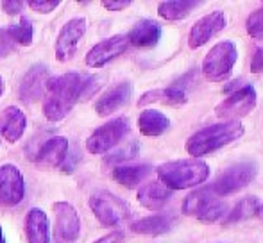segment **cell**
Listing matches in <instances>:
<instances>
[{
    "label": "cell",
    "mask_w": 263,
    "mask_h": 243,
    "mask_svg": "<svg viewBox=\"0 0 263 243\" xmlns=\"http://www.w3.org/2000/svg\"><path fill=\"white\" fill-rule=\"evenodd\" d=\"M228 206L220 200L215 193H211L210 188H199L194 190L183 202V213L186 216H194L202 224H215L218 220H224Z\"/></svg>",
    "instance_id": "277c9868"
},
{
    "label": "cell",
    "mask_w": 263,
    "mask_h": 243,
    "mask_svg": "<svg viewBox=\"0 0 263 243\" xmlns=\"http://www.w3.org/2000/svg\"><path fill=\"white\" fill-rule=\"evenodd\" d=\"M201 0H166L158 6V14L163 20L168 22H177L188 18L199 6Z\"/></svg>",
    "instance_id": "484cf974"
},
{
    "label": "cell",
    "mask_w": 263,
    "mask_h": 243,
    "mask_svg": "<svg viewBox=\"0 0 263 243\" xmlns=\"http://www.w3.org/2000/svg\"><path fill=\"white\" fill-rule=\"evenodd\" d=\"M256 100L258 95L253 84H243L215 108V115L224 121H240V118L247 116L256 108Z\"/></svg>",
    "instance_id": "ba28073f"
},
{
    "label": "cell",
    "mask_w": 263,
    "mask_h": 243,
    "mask_svg": "<svg viewBox=\"0 0 263 243\" xmlns=\"http://www.w3.org/2000/svg\"><path fill=\"white\" fill-rule=\"evenodd\" d=\"M256 216H258V218H260V220H263V206H260V208H258Z\"/></svg>",
    "instance_id": "8d00e7d4"
},
{
    "label": "cell",
    "mask_w": 263,
    "mask_h": 243,
    "mask_svg": "<svg viewBox=\"0 0 263 243\" xmlns=\"http://www.w3.org/2000/svg\"><path fill=\"white\" fill-rule=\"evenodd\" d=\"M4 88H6V84H4V79L0 77V97H2V93H4Z\"/></svg>",
    "instance_id": "74e56055"
},
{
    "label": "cell",
    "mask_w": 263,
    "mask_h": 243,
    "mask_svg": "<svg viewBox=\"0 0 263 243\" xmlns=\"http://www.w3.org/2000/svg\"><path fill=\"white\" fill-rule=\"evenodd\" d=\"M0 243H6V236H4V231H2V227H0Z\"/></svg>",
    "instance_id": "f35d334b"
},
{
    "label": "cell",
    "mask_w": 263,
    "mask_h": 243,
    "mask_svg": "<svg viewBox=\"0 0 263 243\" xmlns=\"http://www.w3.org/2000/svg\"><path fill=\"white\" fill-rule=\"evenodd\" d=\"M176 224L172 215H153L145 218L136 220L131 224V231L136 234H147V236H159V234L168 233Z\"/></svg>",
    "instance_id": "cb8c5ba5"
},
{
    "label": "cell",
    "mask_w": 263,
    "mask_h": 243,
    "mask_svg": "<svg viewBox=\"0 0 263 243\" xmlns=\"http://www.w3.org/2000/svg\"><path fill=\"white\" fill-rule=\"evenodd\" d=\"M133 95V84L129 80H122V83L115 84L113 88L102 93L95 102V113L99 116H109L113 115L117 109L124 108Z\"/></svg>",
    "instance_id": "2e32d148"
},
{
    "label": "cell",
    "mask_w": 263,
    "mask_h": 243,
    "mask_svg": "<svg viewBox=\"0 0 263 243\" xmlns=\"http://www.w3.org/2000/svg\"><path fill=\"white\" fill-rule=\"evenodd\" d=\"M236 59H238V49H236L235 43L229 42V39L217 43L215 47H211V50L202 59V75L210 83L226 80L231 75Z\"/></svg>",
    "instance_id": "8992f818"
},
{
    "label": "cell",
    "mask_w": 263,
    "mask_h": 243,
    "mask_svg": "<svg viewBox=\"0 0 263 243\" xmlns=\"http://www.w3.org/2000/svg\"><path fill=\"white\" fill-rule=\"evenodd\" d=\"M136 198H138L140 206H143L145 209H154L156 211V209L165 208L166 202L172 198V191L163 186L159 181H153L140 188Z\"/></svg>",
    "instance_id": "7402d4cb"
},
{
    "label": "cell",
    "mask_w": 263,
    "mask_h": 243,
    "mask_svg": "<svg viewBox=\"0 0 263 243\" xmlns=\"http://www.w3.org/2000/svg\"><path fill=\"white\" fill-rule=\"evenodd\" d=\"M138 129L143 136L158 138L170 129V118L158 109H143L138 116Z\"/></svg>",
    "instance_id": "603a6c76"
},
{
    "label": "cell",
    "mask_w": 263,
    "mask_h": 243,
    "mask_svg": "<svg viewBox=\"0 0 263 243\" xmlns=\"http://www.w3.org/2000/svg\"><path fill=\"white\" fill-rule=\"evenodd\" d=\"M138 150H140V145L136 141L129 143L125 149H120L118 152L111 154V156L106 157V165H118L122 163V161H129L133 159V157L138 156Z\"/></svg>",
    "instance_id": "f546056e"
},
{
    "label": "cell",
    "mask_w": 263,
    "mask_h": 243,
    "mask_svg": "<svg viewBox=\"0 0 263 243\" xmlns=\"http://www.w3.org/2000/svg\"><path fill=\"white\" fill-rule=\"evenodd\" d=\"M55 216V233L61 240L76 241L81 234V218L77 209L68 202H55L52 206Z\"/></svg>",
    "instance_id": "5bb4252c"
},
{
    "label": "cell",
    "mask_w": 263,
    "mask_h": 243,
    "mask_svg": "<svg viewBox=\"0 0 263 243\" xmlns=\"http://www.w3.org/2000/svg\"><path fill=\"white\" fill-rule=\"evenodd\" d=\"M7 31H9L13 42L18 43V45L29 47L32 43V22L29 20V18L22 16L20 22L14 25H9Z\"/></svg>",
    "instance_id": "83f0119b"
},
{
    "label": "cell",
    "mask_w": 263,
    "mask_h": 243,
    "mask_svg": "<svg viewBox=\"0 0 263 243\" xmlns=\"http://www.w3.org/2000/svg\"><path fill=\"white\" fill-rule=\"evenodd\" d=\"M246 31L251 38L263 39V9H258L247 16L246 22Z\"/></svg>",
    "instance_id": "f1b7e54d"
},
{
    "label": "cell",
    "mask_w": 263,
    "mask_h": 243,
    "mask_svg": "<svg viewBox=\"0 0 263 243\" xmlns=\"http://www.w3.org/2000/svg\"><path fill=\"white\" fill-rule=\"evenodd\" d=\"M90 208L93 211L95 218L106 227L120 226L122 222L129 220V216H131V208L127 206V202L106 190L95 191L91 195Z\"/></svg>",
    "instance_id": "52a82bcc"
},
{
    "label": "cell",
    "mask_w": 263,
    "mask_h": 243,
    "mask_svg": "<svg viewBox=\"0 0 263 243\" xmlns=\"http://www.w3.org/2000/svg\"><path fill=\"white\" fill-rule=\"evenodd\" d=\"M101 86V77L84 75L79 72H68L59 77H50L45 88L43 115L50 121L63 120L73 106L83 98H88Z\"/></svg>",
    "instance_id": "6da1fadb"
},
{
    "label": "cell",
    "mask_w": 263,
    "mask_h": 243,
    "mask_svg": "<svg viewBox=\"0 0 263 243\" xmlns=\"http://www.w3.org/2000/svg\"><path fill=\"white\" fill-rule=\"evenodd\" d=\"M49 70L43 65H34L27 70L20 83V98L24 104H34L40 100L47 88V80H49Z\"/></svg>",
    "instance_id": "9a60e30c"
},
{
    "label": "cell",
    "mask_w": 263,
    "mask_h": 243,
    "mask_svg": "<svg viewBox=\"0 0 263 243\" xmlns=\"http://www.w3.org/2000/svg\"><path fill=\"white\" fill-rule=\"evenodd\" d=\"M188 102V97L183 90L176 86L170 88H156V90L145 91V93L140 97L138 106L140 108H145V106L151 104H163V106H184Z\"/></svg>",
    "instance_id": "ffe728a7"
},
{
    "label": "cell",
    "mask_w": 263,
    "mask_h": 243,
    "mask_svg": "<svg viewBox=\"0 0 263 243\" xmlns=\"http://www.w3.org/2000/svg\"><path fill=\"white\" fill-rule=\"evenodd\" d=\"M25 183L20 168L11 163L0 167V204L14 208L24 200Z\"/></svg>",
    "instance_id": "8fae6325"
},
{
    "label": "cell",
    "mask_w": 263,
    "mask_h": 243,
    "mask_svg": "<svg viewBox=\"0 0 263 243\" xmlns=\"http://www.w3.org/2000/svg\"><path fill=\"white\" fill-rule=\"evenodd\" d=\"M151 172H153L151 165H124V167H115L111 175L120 186L133 190L138 184H142L143 179L149 177Z\"/></svg>",
    "instance_id": "d4e9b609"
},
{
    "label": "cell",
    "mask_w": 263,
    "mask_h": 243,
    "mask_svg": "<svg viewBox=\"0 0 263 243\" xmlns=\"http://www.w3.org/2000/svg\"><path fill=\"white\" fill-rule=\"evenodd\" d=\"M260 200L256 197H243L242 200H238L235 204V208L229 209L228 216H224L222 222L226 226H231L236 222H243V220H249L251 216H256V211L260 208Z\"/></svg>",
    "instance_id": "4316f807"
},
{
    "label": "cell",
    "mask_w": 263,
    "mask_h": 243,
    "mask_svg": "<svg viewBox=\"0 0 263 243\" xmlns=\"http://www.w3.org/2000/svg\"><path fill=\"white\" fill-rule=\"evenodd\" d=\"M59 0H31L29 2V7L31 9H34L36 13H50V11H54L55 7H59Z\"/></svg>",
    "instance_id": "1f68e13d"
},
{
    "label": "cell",
    "mask_w": 263,
    "mask_h": 243,
    "mask_svg": "<svg viewBox=\"0 0 263 243\" xmlns=\"http://www.w3.org/2000/svg\"><path fill=\"white\" fill-rule=\"evenodd\" d=\"M68 154V139L63 136H54L47 139L40 150L36 152L34 161L38 165H49V167H61Z\"/></svg>",
    "instance_id": "d6986e66"
},
{
    "label": "cell",
    "mask_w": 263,
    "mask_h": 243,
    "mask_svg": "<svg viewBox=\"0 0 263 243\" xmlns=\"http://www.w3.org/2000/svg\"><path fill=\"white\" fill-rule=\"evenodd\" d=\"M226 25H228V18L222 11H211L210 14H204L192 25L190 34H188V47L190 49H201L211 38L220 34L226 29Z\"/></svg>",
    "instance_id": "30bf717a"
},
{
    "label": "cell",
    "mask_w": 263,
    "mask_h": 243,
    "mask_svg": "<svg viewBox=\"0 0 263 243\" xmlns=\"http://www.w3.org/2000/svg\"><path fill=\"white\" fill-rule=\"evenodd\" d=\"M25 236L27 243H50L49 218L45 211L40 208H32L25 215Z\"/></svg>",
    "instance_id": "ac0fdd59"
},
{
    "label": "cell",
    "mask_w": 263,
    "mask_h": 243,
    "mask_svg": "<svg viewBox=\"0 0 263 243\" xmlns=\"http://www.w3.org/2000/svg\"><path fill=\"white\" fill-rule=\"evenodd\" d=\"M124 240H125V236H124L122 231H113V233L99 238V240L93 241V243H124Z\"/></svg>",
    "instance_id": "e575fe53"
},
{
    "label": "cell",
    "mask_w": 263,
    "mask_h": 243,
    "mask_svg": "<svg viewBox=\"0 0 263 243\" xmlns=\"http://www.w3.org/2000/svg\"><path fill=\"white\" fill-rule=\"evenodd\" d=\"M129 129H131V124H129V120L125 116L109 120L107 124L101 125V127L91 132V136L86 141L88 152L91 154L109 152L113 147H117L129 134Z\"/></svg>",
    "instance_id": "9c48e42d"
},
{
    "label": "cell",
    "mask_w": 263,
    "mask_h": 243,
    "mask_svg": "<svg viewBox=\"0 0 263 243\" xmlns=\"http://www.w3.org/2000/svg\"><path fill=\"white\" fill-rule=\"evenodd\" d=\"M258 175V163L256 161H240V163L231 165L224 172L218 174V177L210 184V191L217 197L231 195L236 191L247 188Z\"/></svg>",
    "instance_id": "5b68a950"
},
{
    "label": "cell",
    "mask_w": 263,
    "mask_h": 243,
    "mask_svg": "<svg viewBox=\"0 0 263 243\" xmlns=\"http://www.w3.org/2000/svg\"><path fill=\"white\" fill-rule=\"evenodd\" d=\"M27 127V118L24 111L16 106H9L2 113V124H0V136L7 139L9 143H16L24 136Z\"/></svg>",
    "instance_id": "44dd1931"
},
{
    "label": "cell",
    "mask_w": 263,
    "mask_h": 243,
    "mask_svg": "<svg viewBox=\"0 0 263 243\" xmlns=\"http://www.w3.org/2000/svg\"><path fill=\"white\" fill-rule=\"evenodd\" d=\"M102 6L109 11H122V9H125V7L131 6V0H117V2H113V0H104Z\"/></svg>",
    "instance_id": "d590c367"
},
{
    "label": "cell",
    "mask_w": 263,
    "mask_h": 243,
    "mask_svg": "<svg viewBox=\"0 0 263 243\" xmlns=\"http://www.w3.org/2000/svg\"><path fill=\"white\" fill-rule=\"evenodd\" d=\"M161 25L154 20H140L129 31L127 42L136 49H153L159 43L161 38Z\"/></svg>",
    "instance_id": "e0dca14e"
},
{
    "label": "cell",
    "mask_w": 263,
    "mask_h": 243,
    "mask_svg": "<svg viewBox=\"0 0 263 243\" xmlns=\"http://www.w3.org/2000/svg\"><path fill=\"white\" fill-rule=\"evenodd\" d=\"M84 32H86V20L83 16L72 18V20L66 22L61 31H59L58 39H55V59L63 63L72 59Z\"/></svg>",
    "instance_id": "7c38bea8"
},
{
    "label": "cell",
    "mask_w": 263,
    "mask_h": 243,
    "mask_svg": "<svg viewBox=\"0 0 263 243\" xmlns=\"http://www.w3.org/2000/svg\"><path fill=\"white\" fill-rule=\"evenodd\" d=\"M243 132L246 129L240 121H220V124L208 125V127L194 132L188 138L184 149L194 159H199V157L210 156V154L231 145L233 141L242 138Z\"/></svg>",
    "instance_id": "7a4b0ae2"
},
{
    "label": "cell",
    "mask_w": 263,
    "mask_h": 243,
    "mask_svg": "<svg viewBox=\"0 0 263 243\" xmlns=\"http://www.w3.org/2000/svg\"><path fill=\"white\" fill-rule=\"evenodd\" d=\"M158 179L170 191L199 186L210 177V167L202 159H176L158 167Z\"/></svg>",
    "instance_id": "3957f363"
},
{
    "label": "cell",
    "mask_w": 263,
    "mask_h": 243,
    "mask_svg": "<svg viewBox=\"0 0 263 243\" xmlns=\"http://www.w3.org/2000/svg\"><path fill=\"white\" fill-rule=\"evenodd\" d=\"M251 72L253 73H263V47H258L251 59Z\"/></svg>",
    "instance_id": "d6a6232c"
},
{
    "label": "cell",
    "mask_w": 263,
    "mask_h": 243,
    "mask_svg": "<svg viewBox=\"0 0 263 243\" xmlns=\"http://www.w3.org/2000/svg\"><path fill=\"white\" fill-rule=\"evenodd\" d=\"M129 42L125 34H115L111 38L104 39V42L97 43L95 47H91L90 52L86 54V65L91 68H102L109 61L117 59L118 56L127 50Z\"/></svg>",
    "instance_id": "4fadbf2b"
},
{
    "label": "cell",
    "mask_w": 263,
    "mask_h": 243,
    "mask_svg": "<svg viewBox=\"0 0 263 243\" xmlns=\"http://www.w3.org/2000/svg\"><path fill=\"white\" fill-rule=\"evenodd\" d=\"M16 43L13 42L9 31L7 29H0V59H6L7 56L14 52Z\"/></svg>",
    "instance_id": "4dcf8cb0"
},
{
    "label": "cell",
    "mask_w": 263,
    "mask_h": 243,
    "mask_svg": "<svg viewBox=\"0 0 263 243\" xmlns=\"http://www.w3.org/2000/svg\"><path fill=\"white\" fill-rule=\"evenodd\" d=\"M2 9L6 11L7 14H18L24 9V2H20V0H4Z\"/></svg>",
    "instance_id": "836d02e7"
}]
</instances>
